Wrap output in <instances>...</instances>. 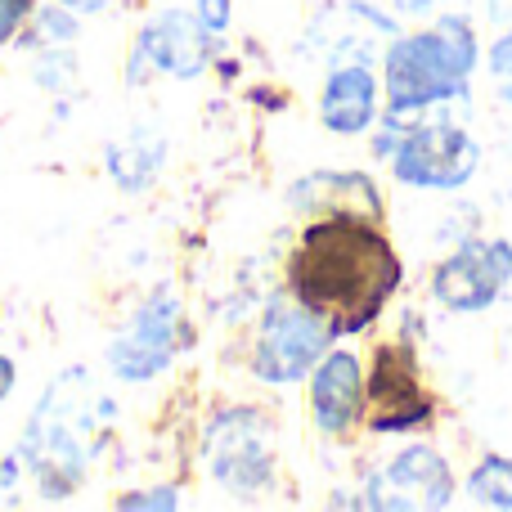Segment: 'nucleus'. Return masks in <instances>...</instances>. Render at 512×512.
I'll use <instances>...</instances> for the list:
<instances>
[{
    "label": "nucleus",
    "mask_w": 512,
    "mask_h": 512,
    "mask_svg": "<svg viewBox=\"0 0 512 512\" xmlns=\"http://www.w3.org/2000/svg\"><path fill=\"white\" fill-rule=\"evenodd\" d=\"M477 59H481L477 32H472V23L463 14H441L423 32L391 36L387 63H382L387 113L409 117L432 104L468 99Z\"/></svg>",
    "instance_id": "nucleus-2"
},
{
    "label": "nucleus",
    "mask_w": 512,
    "mask_h": 512,
    "mask_svg": "<svg viewBox=\"0 0 512 512\" xmlns=\"http://www.w3.org/2000/svg\"><path fill=\"white\" fill-rule=\"evenodd\" d=\"M189 342V328H185V306L171 288H158L140 301L131 319L113 333V342L104 346V360L113 369L117 382H140L158 378L171 360L180 355V346Z\"/></svg>",
    "instance_id": "nucleus-7"
},
{
    "label": "nucleus",
    "mask_w": 512,
    "mask_h": 512,
    "mask_svg": "<svg viewBox=\"0 0 512 512\" xmlns=\"http://www.w3.org/2000/svg\"><path fill=\"white\" fill-rule=\"evenodd\" d=\"M203 468L234 499H256L274 481V427L261 409L230 405L203 432Z\"/></svg>",
    "instance_id": "nucleus-4"
},
{
    "label": "nucleus",
    "mask_w": 512,
    "mask_h": 512,
    "mask_svg": "<svg viewBox=\"0 0 512 512\" xmlns=\"http://www.w3.org/2000/svg\"><path fill=\"white\" fill-rule=\"evenodd\" d=\"M288 292L337 337L360 333L405 283V261L373 216L328 212L301 230L288 252Z\"/></svg>",
    "instance_id": "nucleus-1"
},
{
    "label": "nucleus",
    "mask_w": 512,
    "mask_h": 512,
    "mask_svg": "<svg viewBox=\"0 0 512 512\" xmlns=\"http://www.w3.org/2000/svg\"><path fill=\"white\" fill-rule=\"evenodd\" d=\"M212 41L216 36L198 23V14L185 9H167V14L149 18L140 27V41L131 50V81H144L149 72H167V77H203L207 63H212Z\"/></svg>",
    "instance_id": "nucleus-11"
},
{
    "label": "nucleus",
    "mask_w": 512,
    "mask_h": 512,
    "mask_svg": "<svg viewBox=\"0 0 512 512\" xmlns=\"http://www.w3.org/2000/svg\"><path fill=\"white\" fill-rule=\"evenodd\" d=\"M432 297L454 315H481L495 301L512 297V243L468 239L432 274Z\"/></svg>",
    "instance_id": "nucleus-9"
},
{
    "label": "nucleus",
    "mask_w": 512,
    "mask_h": 512,
    "mask_svg": "<svg viewBox=\"0 0 512 512\" xmlns=\"http://www.w3.org/2000/svg\"><path fill=\"white\" fill-rule=\"evenodd\" d=\"M382 108V86L369 72V63H342L324 77L319 90V122L333 135H364L373 131Z\"/></svg>",
    "instance_id": "nucleus-13"
},
{
    "label": "nucleus",
    "mask_w": 512,
    "mask_h": 512,
    "mask_svg": "<svg viewBox=\"0 0 512 512\" xmlns=\"http://www.w3.org/2000/svg\"><path fill=\"white\" fill-rule=\"evenodd\" d=\"M14 391V360L9 355H0V400Z\"/></svg>",
    "instance_id": "nucleus-21"
},
{
    "label": "nucleus",
    "mask_w": 512,
    "mask_h": 512,
    "mask_svg": "<svg viewBox=\"0 0 512 512\" xmlns=\"http://www.w3.org/2000/svg\"><path fill=\"white\" fill-rule=\"evenodd\" d=\"M113 504L117 508H158V512H171V508H180V495H176V486H158V490H131V495H117Z\"/></svg>",
    "instance_id": "nucleus-16"
},
{
    "label": "nucleus",
    "mask_w": 512,
    "mask_h": 512,
    "mask_svg": "<svg viewBox=\"0 0 512 512\" xmlns=\"http://www.w3.org/2000/svg\"><path fill=\"white\" fill-rule=\"evenodd\" d=\"M162 153H167V140L162 135H149V126H135L126 140L108 144V176L122 189H144L162 167Z\"/></svg>",
    "instance_id": "nucleus-14"
},
{
    "label": "nucleus",
    "mask_w": 512,
    "mask_h": 512,
    "mask_svg": "<svg viewBox=\"0 0 512 512\" xmlns=\"http://www.w3.org/2000/svg\"><path fill=\"white\" fill-rule=\"evenodd\" d=\"M504 9H512V0H490V14L504 18Z\"/></svg>",
    "instance_id": "nucleus-22"
},
{
    "label": "nucleus",
    "mask_w": 512,
    "mask_h": 512,
    "mask_svg": "<svg viewBox=\"0 0 512 512\" xmlns=\"http://www.w3.org/2000/svg\"><path fill=\"white\" fill-rule=\"evenodd\" d=\"M68 387H72V373H63L45 400L36 405L32 423L23 432V445H18V463L23 472L32 477L36 495L45 499H63L81 486V472H86V459H90V427L95 418L68 400Z\"/></svg>",
    "instance_id": "nucleus-3"
},
{
    "label": "nucleus",
    "mask_w": 512,
    "mask_h": 512,
    "mask_svg": "<svg viewBox=\"0 0 512 512\" xmlns=\"http://www.w3.org/2000/svg\"><path fill=\"white\" fill-rule=\"evenodd\" d=\"M32 5L36 0H0V50H5L9 41H18V32H23Z\"/></svg>",
    "instance_id": "nucleus-17"
},
{
    "label": "nucleus",
    "mask_w": 512,
    "mask_h": 512,
    "mask_svg": "<svg viewBox=\"0 0 512 512\" xmlns=\"http://www.w3.org/2000/svg\"><path fill=\"white\" fill-rule=\"evenodd\" d=\"M333 328L306 310L292 292L265 301L261 328H256V346H252V373L265 387H292V382L310 378L319 360L333 346Z\"/></svg>",
    "instance_id": "nucleus-6"
},
{
    "label": "nucleus",
    "mask_w": 512,
    "mask_h": 512,
    "mask_svg": "<svg viewBox=\"0 0 512 512\" xmlns=\"http://www.w3.org/2000/svg\"><path fill=\"white\" fill-rule=\"evenodd\" d=\"M364 364L355 351H328L310 369V418L324 436H346L360 427Z\"/></svg>",
    "instance_id": "nucleus-12"
},
{
    "label": "nucleus",
    "mask_w": 512,
    "mask_h": 512,
    "mask_svg": "<svg viewBox=\"0 0 512 512\" xmlns=\"http://www.w3.org/2000/svg\"><path fill=\"white\" fill-rule=\"evenodd\" d=\"M486 68L495 72L499 81H508V77H512V27H508L504 36H499L495 45H490V54H486Z\"/></svg>",
    "instance_id": "nucleus-19"
},
{
    "label": "nucleus",
    "mask_w": 512,
    "mask_h": 512,
    "mask_svg": "<svg viewBox=\"0 0 512 512\" xmlns=\"http://www.w3.org/2000/svg\"><path fill=\"white\" fill-rule=\"evenodd\" d=\"M499 99H504V104H512V77H508V86L499 90Z\"/></svg>",
    "instance_id": "nucleus-23"
},
{
    "label": "nucleus",
    "mask_w": 512,
    "mask_h": 512,
    "mask_svg": "<svg viewBox=\"0 0 512 512\" xmlns=\"http://www.w3.org/2000/svg\"><path fill=\"white\" fill-rule=\"evenodd\" d=\"M194 14L212 36H225L230 32V18H234V0H198Z\"/></svg>",
    "instance_id": "nucleus-18"
},
{
    "label": "nucleus",
    "mask_w": 512,
    "mask_h": 512,
    "mask_svg": "<svg viewBox=\"0 0 512 512\" xmlns=\"http://www.w3.org/2000/svg\"><path fill=\"white\" fill-rule=\"evenodd\" d=\"M450 499H454V472L445 463V454L432 450V445H405L382 468L369 472L360 504L382 512L396 508L432 512V508H450Z\"/></svg>",
    "instance_id": "nucleus-10"
},
{
    "label": "nucleus",
    "mask_w": 512,
    "mask_h": 512,
    "mask_svg": "<svg viewBox=\"0 0 512 512\" xmlns=\"http://www.w3.org/2000/svg\"><path fill=\"white\" fill-rule=\"evenodd\" d=\"M463 490L481 508H512V459L508 454H481L477 468L463 481Z\"/></svg>",
    "instance_id": "nucleus-15"
},
{
    "label": "nucleus",
    "mask_w": 512,
    "mask_h": 512,
    "mask_svg": "<svg viewBox=\"0 0 512 512\" xmlns=\"http://www.w3.org/2000/svg\"><path fill=\"white\" fill-rule=\"evenodd\" d=\"M436 418V396L427 391L423 369H418L414 346L400 342H378L364 369V400H360V427L378 436L414 432V427Z\"/></svg>",
    "instance_id": "nucleus-5"
},
{
    "label": "nucleus",
    "mask_w": 512,
    "mask_h": 512,
    "mask_svg": "<svg viewBox=\"0 0 512 512\" xmlns=\"http://www.w3.org/2000/svg\"><path fill=\"white\" fill-rule=\"evenodd\" d=\"M54 5L72 9V14H95V9H104L108 0H54Z\"/></svg>",
    "instance_id": "nucleus-20"
},
{
    "label": "nucleus",
    "mask_w": 512,
    "mask_h": 512,
    "mask_svg": "<svg viewBox=\"0 0 512 512\" xmlns=\"http://www.w3.org/2000/svg\"><path fill=\"white\" fill-rule=\"evenodd\" d=\"M391 171L409 189L450 194L481 171V144L459 122H414L391 149Z\"/></svg>",
    "instance_id": "nucleus-8"
}]
</instances>
